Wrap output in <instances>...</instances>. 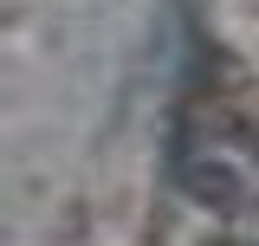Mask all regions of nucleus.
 Here are the masks:
<instances>
[{"label":"nucleus","instance_id":"obj_1","mask_svg":"<svg viewBox=\"0 0 259 246\" xmlns=\"http://www.w3.org/2000/svg\"><path fill=\"white\" fill-rule=\"evenodd\" d=\"M182 188H188L201 208H221V214H233V208L246 201V182H240L227 162H207V155H188V162H182Z\"/></svg>","mask_w":259,"mask_h":246},{"label":"nucleus","instance_id":"obj_2","mask_svg":"<svg viewBox=\"0 0 259 246\" xmlns=\"http://www.w3.org/2000/svg\"><path fill=\"white\" fill-rule=\"evenodd\" d=\"M207 246H253V240H207Z\"/></svg>","mask_w":259,"mask_h":246}]
</instances>
